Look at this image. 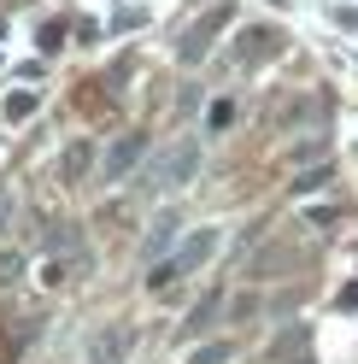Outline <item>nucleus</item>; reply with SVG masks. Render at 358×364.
<instances>
[{"label": "nucleus", "mask_w": 358, "mask_h": 364, "mask_svg": "<svg viewBox=\"0 0 358 364\" xmlns=\"http://www.w3.org/2000/svg\"><path fill=\"white\" fill-rule=\"evenodd\" d=\"M176 230H183V223H176L170 212H165V218H153V230L141 235V259H147V264H153V259H165V253H170V241H176Z\"/></svg>", "instance_id": "5"}, {"label": "nucleus", "mask_w": 358, "mask_h": 364, "mask_svg": "<svg viewBox=\"0 0 358 364\" xmlns=\"http://www.w3.org/2000/svg\"><path fill=\"white\" fill-rule=\"evenodd\" d=\"M229 18H235L229 6H212L206 18H200V24H194V30L183 36V48H176V53H183V65H194V59H206V53H212V36H217L223 24H229Z\"/></svg>", "instance_id": "4"}, {"label": "nucleus", "mask_w": 358, "mask_h": 364, "mask_svg": "<svg viewBox=\"0 0 358 364\" xmlns=\"http://www.w3.org/2000/svg\"><path fill=\"white\" fill-rule=\"evenodd\" d=\"M88 165H94V147H88V141H71V147H65V159H59V182H82Z\"/></svg>", "instance_id": "7"}, {"label": "nucleus", "mask_w": 358, "mask_h": 364, "mask_svg": "<svg viewBox=\"0 0 358 364\" xmlns=\"http://www.w3.org/2000/svg\"><path fill=\"white\" fill-rule=\"evenodd\" d=\"M200 159H206V153H200V141H170V147L147 165V188H153V194H176V188H188L194 171H200Z\"/></svg>", "instance_id": "1"}, {"label": "nucleus", "mask_w": 358, "mask_h": 364, "mask_svg": "<svg viewBox=\"0 0 358 364\" xmlns=\"http://www.w3.org/2000/svg\"><path fill=\"white\" fill-rule=\"evenodd\" d=\"M141 153H147V135H118V141L106 147V159H100V182H124L141 165Z\"/></svg>", "instance_id": "3"}, {"label": "nucleus", "mask_w": 358, "mask_h": 364, "mask_svg": "<svg viewBox=\"0 0 358 364\" xmlns=\"http://www.w3.org/2000/svg\"><path fill=\"white\" fill-rule=\"evenodd\" d=\"M271 53H276V36H271V30L241 36V65H247V59H271Z\"/></svg>", "instance_id": "8"}, {"label": "nucleus", "mask_w": 358, "mask_h": 364, "mask_svg": "<svg viewBox=\"0 0 358 364\" xmlns=\"http://www.w3.org/2000/svg\"><path fill=\"white\" fill-rule=\"evenodd\" d=\"M323 182H329V171H323V165H318V171H300V176H294V194H318Z\"/></svg>", "instance_id": "11"}, {"label": "nucleus", "mask_w": 358, "mask_h": 364, "mask_svg": "<svg viewBox=\"0 0 358 364\" xmlns=\"http://www.w3.org/2000/svg\"><path fill=\"white\" fill-rule=\"evenodd\" d=\"M229 358H235L229 341H206V347H194V353H188V364H229Z\"/></svg>", "instance_id": "9"}, {"label": "nucleus", "mask_w": 358, "mask_h": 364, "mask_svg": "<svg viewBox=\"0 0 358 364\" xmlns=\"http://www.w3.org/2000/svg\"><path fill=\"white\" fill-rule=\"evenodd\" d=\"M212 317H217V294H206V300L188 311V329H212Z\"/></svg>", "instance_id": "10"}, {"label": "nucleus", "mask_w": 358, "mask_h": 364, "mask_svg": "<svg viewBox=\"0 0 358 364\" xmlns=\"http://www.w3.org/2000/svg\"><path fill=\"white\" fill-rule=\"evenodd\" d=\"M88 364H124V329H118V323L88 341Z\"/></svg>", "instance_id": "6"}, {"label": "nucleus", "mask_w": 358, "mask_h": 364, "mask_svg": "<svg viewBox=\"0 0 358 364\" xmlns=\"http://www.w3.org/2000/svg\"><path fill=\"white\" fill-rule=\"evenodd\" d=\"M217 253V230H200L188 247H183V259H170V264H159V277H147L153 288H165V282H176V277H183V270H200V264H206Z\"/></svg>", "instance_id": "2"}]
</instances>
